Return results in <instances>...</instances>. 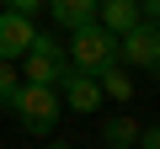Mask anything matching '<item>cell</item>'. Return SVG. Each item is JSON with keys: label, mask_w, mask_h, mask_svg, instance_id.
I'll use <instances>...</instances> for the list:
<instances>
[{"label": "cell", "mask_w": 160, "mask_h": 149, "mask_svg": "<svg viewBox=\"0 0 160 149\" xmlns=\"http://www.w3.org/2000/svg\"><path fill=\"white\" fill-rule=\"evenodd\" d=\"M6 107L16 112V123H22L27 133H53V123H59V112H64L59 91H53V85H32V80H22V85L6 96Z\"/></svg>", "instance_id": "cell-1"}, {"label": "cell", "mask_w": 160, "mask_h": 149, "mask_svg": "<svg viewBox=\"0 0 160 149\" xmlns=\"http://www.w3.org/2000/svg\"><path fill=\"white\" fill-rule=\"evenodd\" d=\"M107 64H123V53H118V37H112L102 22H86V27L69 32V69L102 74Z\"/></svg>", "instance_id": "cell-2"}, {"label": "cell", "mask_w": 160, "mask_h": 149, "mask_svg": "<svg viewBox=\"0 0 160 149\" xmlns=\"http://www.w3.org/2000/svg\"><path fill=\"white\" fill-rule=\"evenodd\" d=\"M64 69H69V53L59 48V37L38 32L32 48L22 53V80H32V85H59V80H64Z\"/></svg>", "instance_id": "cell-3"}, {"label": "cell", "mask_w": 160, "mask_h": 149, "mask_svg": "<svg viewBox=\"0 0 160 149\" xmlns=\"http://www.w3.org/2000/svg\"><path fill=\"white\" fill-rule=\"evenodd\" d=\"M59 91V101L69 107V112H96L107 96H102V85H96V74H86V69H64V80L53 85Z\"/></svg>", "instance_id": "cell-4"}, {"label": "cell", "mask_w": 160, "mask_h": 149, "mask_svg": "<svg viewBox=\"0 0 160 149\" xmlns=\"http://www.w3.org/2000/svg\"><path fill=\"white\" fill-rule=\"evenodd\" d=\"M32 37H38L32 16H22V11H0V59H22V53L32 48Z\"/></svg>", "instance_id": "cell-5"}, {"label": "cell", "mask_w": 160, "mask_h": 149, "mask_svg": "<svg viewBox=\"0 0 160 149\" xmlns=\"http://www.w3.org/2000/svg\"><path fill=\"white\" fill-rule=\"evenodd\" d=\"M96 22H102L112 37H123V32H133V27L144 22V11H139V0H102V6H96Z\"/></svg>", "instance_id": "cell-6"}, {"label": "cell", "mask_w": 160, "mask_h": 149, "mask_svg": "<svg viewBox=\"0 0 160 149\" xmlns=\"http://www.w3.org/2000/svg\"><path fill=\"white\" fill-rule=\"evenodd\" d=\"M96 6H102V0H43V11L59 22V27H86V22H96Z\"/></svg>", "instance_id": "cell-7"}, {"label": "cell", "mask_w": 160, "mask_h": 149, "mask_svg": "<svg viewBox=\"0 0 160 149\" xmlns=\"http://www.w3.org/2000/svg\"><path fill=\"white\" fill-rule=\"evenodd\" d=\"M96 85H102V96H112V101H128V96H133V80H128L123 64H107V69L96 74Z\"/></svg>", "instance_id": "cell-8"}, {"label": "cell", "mask_w": 160, "mask_h": 149, "mask_svg": "<svg viewBox=\"0 0 160 149\" xmlns=\"http://www.w3.org/2000/svg\"><path fill=\"white\" fill-rule=\"evenodd\" d=\"M133 138H139L133 117H123V112H118V117H107V123H102V144H133Z\"/></svg>", "instance_id": "cell-9"}, {"label": "cell", "mask_w": 160, "mask_h": 149, "mask_svg": "<svg viewBox=\"0 0 160 149\" xmlns=\"http://www.w3.org/2000/svg\"><path fill=\"white\" fill-rule=\"evenodd\" d=\"M16 85H22V69H16L11 59H0V101H6V96H11Z\"/></svg>", "instance_id": "cell-10"}, {"label": "cell", "mask_w": 160, "mask_h": 149, "mask_svg": "<svg viewBox=\"0 0 160 149\" xmlns=\"http://www.w3.org/2000/svg\"><path fill=\"white\" fill-rule=\"evenodd\" d=\"M133 149H160V128H139V138H133Z\"/></svg>", "instance_id": "cell-11"}, {"label": "cell", "mask_w": 160, "mask_h": 149, "mask_svg": "<svg viewBox=\"0 0 160 149\" xmlns=\"http://www.w3.org/2000/svg\"><path fill=\"white\" fill-rule=\"evenodd\" d=\"M6 11H22V16H38L43 0H6Z\"/></svg>", "instance_id": "cell-12"}, {"label": "cell", "mask_w": 160, "mask_h": 149, "mask_svg": "<svg viewBox=\"0 0 160 149\" xmlns=\"http://www.w3.org/2000/svg\"><path fill=\"white\" fill-rule=\"evenodd\" d=\"M149 53H155V69H160V22H149Z\"/></svg>", "instance_id": "cell-13"}, {"label": "cell", "mask_w": 160, "mask_h": 149, "mask_svg": "<svg viewBox=\"0 0 160 149\" xmlns=\"http://www.w3.org/2000/svg\"><path fill=\"white\" fill-rule=\"evenodd\" d=\"M139 11H144V22H160V0H139Z\"/></svg>", "instance_id": "cell-14"}, {"label": "cell", "mask_w": 160, "mask_h": 149, "mask_svg": "<svg viewBox=\"0 0 160 149\" xmlns=\"http://www.w3.org/2000/svg\"><path fill=\"white\" fill-rule=\"evenodd\" d=\"M102 149H133V144H102Z\"/></svg>", "instance_id": "cell-15"}]
</instances>
